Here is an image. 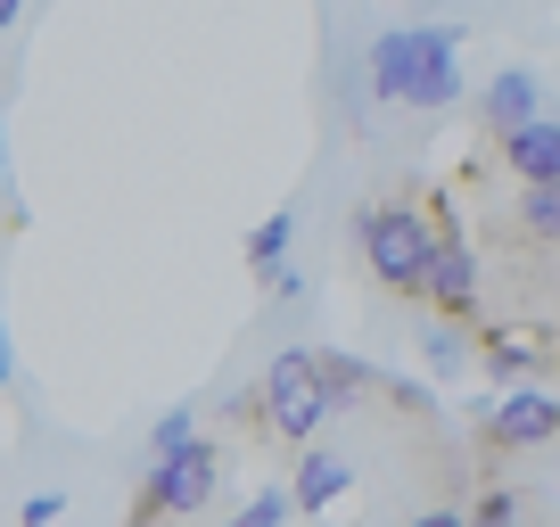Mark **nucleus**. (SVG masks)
Masks as SVG:
<instances>
[{
	"mask_svg": "<svg viewBox=\"0 0 560 527\" xmlns=\"http://www.w3.org/2000/svg\"><path fill=\"white\" fill-rule=\"evenodd\" d=\"M478 437H487L494 454H536V445L560 437V396H544V387H503V405L478 412Z\"/></svg>",
	"mask_w": 560,
	"mask_h": 527,
	"instance_id": "nucleus-4",
	"label": "nucleus"
},
{
	"mask_svg": "<svg viewBox=\"0 0 560 527\" xmlns=\"http://www.w3.org/2000/svg\"><path fill=\"white\" fill-rule=\"evenodd\" d=\"M478 363H487L503 387H527V379L544 371V338H520V330H478Z\"/></svg>",
	"mask_w": 560,
	"mask_h": 527,
	"instance_id": "nucleus-10",
	"label": "nucleus"
},
{
	"mask_svg": "<svg viewBox=\"0 0 560 527\" xmlns=\"http://www.w3.org/2000/svg\"><path fill=\"white\" fill-rule=\"evenodd\" d=\"M412 58H420V25H396V34L371 42V99H380V107H404V91H412Z\"/></svg>",
	"mask_w": 560,
	"mask_h": 527,
	"instance_id": "nucleus-9",
	"label": "nucleus"
},
{
	"mask_svg": "<svg viewBox=\"0 0 560 527\" xmlns=\"http://www.w3.org/2000/svg\"><path fill=\"white\" fill-rule=\"evenodd\" d=\"M190 445H198V412H182V405L149 429V461H174V454H190Z\"/></svg>",
	"mask_w": 560,
	"mask_h": 527,
	"instance_id": "nucleus-16",
	"label": "nucleus"
},
{
	"mask_svg": "<svg viewBox=\"0 0 560 527\" xmlns=\"http://www.w3.org/2000/svg\"><path fill=\"white\" fill-rule=\"evenodd\" d=\"M494 157H503V174L520 181V190H544V181H560V124L536 116V124H520V132H494Z\"/></svg>",
	"mask_w": 560,
	"mask_h": 527,
	"instance_id": "nucleus-6",
	"label": "nucleus"
},
{
	"mask_svg": "<svg viewBox=\"0 0 560 527\" xmlns=\"http://www.w3.org/2000/svg\"><path fill=\"white\" fill-rule=\"evenodd\" d=\"M289 239H298V223H289V214H272V223H256V239H247V272H256L264 289H272L280 272H289V264H280V256H289Z\"/></svg>",
	"mask_w": 560,
	"mask_h": 527,
	"instance_id": "nucleus-14",
	"label": "nucleus"
},
{
	"mask_svg": "<svg viewBox=\"0 0 560 527\" xmlns=\"http://www.w3.org/2000/svg\"><path fill=\"white\" fill-rule=\"evenodd\" d=\"M420 363L438 371V379H462V371L478 363V347H470V338H462V321L429 314V321H420Z\"/></svg>",
	"mask_w": 560,
	"mask_h": 527,
	"instance_id": "nucleus-12",
	"label": "nucleus"
},
{
	"mask_svg": "<svg viewBox=\"0 0 560 527\" xmlns=\"http://www.w3.org/2000/svg\"><path fill=\"white\" fill-rule=\"evenodd\" d=\"M478 107H487L494 132H520V124H536V74H527V67H503V74L487 83V99H478Z\"/></svg>",
	"mask_w": 560,
	"mask_h": 527,
	"instance_id": "nucleus-11",
	"label": "nucleus"
},
{
	"mask_svg": "<svg viewBox=\"0 0 560 527\" xmlns=\"http://www.w3.org/2000/svg\"><path fill=\"white\" fill-rule=\"evenodd\" d=\"M58 511H67V494H34V503H25V527H50Z\"/></svg>",
	"mask_w": 560,
	"mask_h": 527,
	"instance_id": "nucleus-19",
	"label": "nucleus"
},
{
	"mask_svg": "<svg viewBox=\"0 0 560 527\" xmlns=\"http://www.w3.org/2000/svg\"><path fill=\"white\" fill-rule=\"evenodd\" d=\"M18 17H25V0H0V34H9Z\"/></svg>",
	"mask_w": 560,
	"mask_h": 527,
	"instance_id": "nucleus-21",
	"label": "nucleus"
},
{
	"mask_svg": "<svg viewBox=\"0 0 560 527\" xmlns=\"http://www.w3.org/2000/svg\"><path fill=\"white\" fill-rule=\"evenodd\" d=\"M454 99H462L454 25H420V58H412V91H404V107H454Z\"/></svg>",
	"mask_w": 560,
	"mask_h": 527,
	"instance_id": "nucleus-7",
	"label": "nucleus"
},
{
	"mask_svg": "<svg viewBox=\"0 0 560 527\" xmlns=\"http://www.w3.org/2000/svg\"><path fill=\"white\" fill-rule=\"evenodd\" d=\"M214 487H223V445H207V437H198L190 454L149 461V478H140V494H132V527L190 519V511H207V503H214Z\"/></svg>",
	"mask_w": 560,
	"mask_h": 527,
	"instance_id": "nucleus-3",
	"label": "nucleus"
},
{
	"mask_svg": "<svg viewBox=\"0 0 560 527\" xmlns=\"http://www.w3.org/2000/svg\"><path fill=\"white\" fill-rule=\"evenodd\" d=\"M354 239H363V264H371V281H380L387 297H420V289H429L438 231H429V214H420V207H404V198H387V207H363Z\"/></svg>",
	"mask_w": 560,
	"mask_h": 527,
	"instance_id": "nucleus-1",
	"label": "nucleus"
},
{
	"mask_svg": "<svg viewBox=\"0 0 560 527\" xmlns=\"http://www.w3.org/2000/svg\"><path fill=\"white\" fill-rule=\"evenodd\" d=\"M0 387H9V321H0Z\"/></svg>",
	"mask_w": 560,
	"mask_h": 527,
	"instance_id": "nucleus-22",
	"label": "nucleus"
},
{
	"mask_svg": "<svg viewBox=\"0 0 560 527\" xmlns=\"http://www.w3.org/2000/svg\"><path fill=\"white\" fill-rule=\"evenodd\" d=\"M264 437H280V445H314L322 429H330V387H322V363H314V347H280L272 363H264Z\"/></svg>",
	"mask_w": 560,
	"mask_h": 527,
	"instance_id": "nucleus-2",
	"label": "nucleus"
},
{
	"mask_svg": "<svg viewBox=\"0 0 560 527\" xmlns=\"http://www.w3.org/2000/svg\"><path fill=\"white\" fill-rule=\"evenodd\" d=\"M0 174H9V141H0Z\"/></svg>",
	"mask_w": 560,
	"mask_h": 527,
	"instance_id": "nucleus-23",
	"label": "nucleus"
},
{
	"mask_svg": "<svg viewBox=\"0 0 560 527\" xmlns=\"http://www.w3.org/2000/svg\"><path fill=\"white\" fill-rule=\"evenodd\" d=\"M527 519V494L520 487H487L478 494V511H470V527H520Z\"/></svg>",
	"mask_w": 560,
	"mask_h": 527,
	"instance_id": "nucleus-17",
	"label": "nucleus"
},
{
	"mask_svg": "<svg viewBox=\"0 0 560 527\" xmlns=\"http://www.w3.org/2000/svg\"><path fill=\"white\" fill-rule=\"evenodd\" d=\"M429 314H445V321H462L478 305V256H470V239L462 231H438V256H429Z\"/></svg>",
	"mask_w": 560,
	"mask_h": 527,
	"instance_id": "nucleus-5",
	"label": "nucleus"
},
{
	"mask_svg": "<svg viewBox=\"0 0 560 527\" xmlns=\"http://www.w3.org/2000/svg\"><path fill=\"white\" fill-rule=\"evenodd\" d=\"M124 527H132V519H124Z\"/></svg>",
	"mask_w": 560,
	"mask_h": 527,
	"instance_id": "nucleus-24",
	"label": "nucleus"
},
{
	"mask_svg": "<svg viewBox=\"0 0 560 527\" xmlns=\"http://www.w3.org/2000/svg\"><path fill=\"white\" fill-rule=\"evenodd\" d=\"M314 363H322V387H330L338 412L371 396V363H354V354H338V347H314Z\"/></svg>",
	"mask_w": 560,
	"mask_h": 527,
	"instance_id": "nucleus-13",
	"label": "nucleus"
},
{
	"mask_svg": "<svg viewBox=\"0 0 560 527\" xmlns=\"http://www.w3.org/2000/svg\"><path fill=\"white\" fill-rule=\"evenodd\" d=\"M289 511H298V503H289V487H256L231 527H289Z\"/></svg>",
	"mask_w": 560,
	"mask_h": 527,
	"instance_id": "nucleus-18",
	"label": "nucleus"
},
{
	"mask_svg": "<svg viewBox=\"0 0 560 527\" xmlns=\"http://www.w3.org/2000/svg\"><path fill=\"white\" fill-rule=\"evenodd\" d=\"M412 527H470V511H445L438 503V511H412Z\"/></svg>",
	"mask_w": 560,
	"mask_h": 527,
	"instance_id": "nucleus-20",
	"label": "nucleus"
},
{
	"mask_svg": "<svg viewBox=\"0 0 560 527\" xmlns=\"http://www.w3.org/2000/svg\"><path fill=\"white\" fill-rule=\"evenodd\" d=\"M511 214H520V231H527L536 247H560V181H544V190H520V207H511Z\"/></svg>",
	"mask_w": 560,
	"mask_h": 527,
	"instance_id": "nucleus-15",
	"label": "nucleus"
},
{
	"mask_svg": "<svg viewBox=\"0 0 560 527\" xmlns=\"http://www.w3.org/2000/svg\"><path fill=\"white\" fill-rule=\"evenodd\" d=\"M347 487H354V461L330 454V445H305V454H298V478H289V503L314 519V511H330Z\"/></svg>",
	"mask_w": 560,
	"mask_h": 527,
	"instance_id": "nucleus-8",
	"label": "nucleus"
}]
</instances>
